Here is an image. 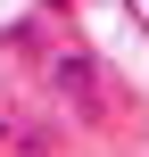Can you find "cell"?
Wrapping results in <instances>:
<instances>
[{
  "label": "cell",
  "mask_w": 149,
  "mask_h": 157,
  "mask_svg": "<svg viewBox=\"0 0 149 157\" xmlns=\"http://www.w3.org/2000/svg\"><path fill=\"white\" fill-rule=\"evenodd\" d=\"M50 91H58V99H75V116H83V124H100V116H108V99H100V66H91V58H50Z\"/></svg>",
  "instance_id": "6da1fadb"
},
{
  "label": "cell",
  "mask_w": 149,
  "mask_h": 157,
  "mask_svg": "<svg viewBox=\"0 0 149 157\" xmlns=\"http://www.w3.org/2000/svg\"><path fill=\"white\" fill-rule=\"evenodd\" d=\"M33 157V149H50V132H41V124H25V116H17V108H8V99H0V157Z\"/></svg>",
  "instance_id": "7a4b0ae2"
}]
</instances>
